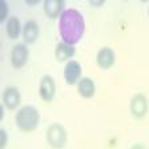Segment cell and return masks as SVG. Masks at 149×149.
Listing matches in <instances>:
<instances>
[{
    "instance_id": "obj_1",
    "label": "cell",
    "mask_w": 149,
    "mask_h": 149,
    "mask_svg": "<svg viewBox=\"0 0 149 149\" xmlns=\"http://www.w3.org/2000/svg\"><path fill=\"white\" fill-rule=\"evenodd\" d=\"M85 32V19L76 8H65L59 17V33L61 41L76 45Z\"/></svg>"
},
{
    "instance_id": "obj_2",
    "label": "cell",
    "mask_w": 149,
    "mask_h": 149,
    "mask_svg": "<svg viewBox=\"0 0 149 149\" xmlns=\"http://www.w3.org/2000/svg\"><path fill=\"white\" fill-rule=\"evenodd\" d=\"M15 123L22 132H33L40 123V113L33 105H24L19 108L15 115Z\"/></svg>"
},
{
    "instance_id": "obj_3",
    "label": "cell",
    "mask_w": 149,
    "mask_h": 149,
    "mask_svg": "<svg viewBox=\"0 0 149 149\" xmlns=\"http://www.w3.org/2000/svg\"><path fill=\"white\" fill-rule=\"evenodd\" d=\"M45 137L49 146L53 149H63L68 143V132L60 123H53L47 128Z\"/></svg>"
},
{
    "instance_id": "obj_4",
    "label": "cell",
    "mask_w": 149,
    "mask_h": 149,
    "mask_svg": "<svg viewBox=\"0 0 149 149\" xmlns=\"http://www.w3.org/2000/svg\"><path fill=\"white\" fill-rule=\"evenodd\" d=\"M1 100H3V105L8 111H16V109H19L20 102H22L20 91L13 85H8L4 88L3 93H1Z\"/></svg>"
},
{
    "instance_id": "obj_5",
    "label": "cell",
    "mask_w": 149,
    "mask_h": 149,
    "mask_svg": "<svg viewBox=\"0 0 149 149\" xmlns=\"http://www.w3.org/2000/svg\"><path fill=\"white\" fill-rule=\"evenodd\" d=\"M28 56H29L28 47L23 43H19V44H15V45L12 47L11 55H9V60H11V64H12L13 68L20 69L27 64Z\"/></svg>"
},
{
    "instance_id": "obj_6",
    "label": "cell",
    "mask_w": 149,
    "mask_h": 149,
    "mask_svg": "<svg viewBox=\"0 0 149 149\" xmlns=\"http://www.w3.org/2000/svg\"><path fill=\"white\" fill-rule=\"evenodd\" d=\"M129 109L132 116L136 118H143L144 116L148 113V99L144 93H136L132 96L129 102Z\"/></svg>"
},
{
    "instance_id": "obj_7",
    "label": "cell",
    "mask_w": 149,
    "mask_h": 149,
    "mask_svg": "<svg viewBox=\"0 0 149 149\" xmlns=\"http://www.w3.org/2000/svg\"><path fill=\"white\" fill-rule=\"evenodd\" d=\"M39 96L43 101L51 102L56 96V81L52 76H43L39 84Z\"/></svg>"
},
{
    "instance_id": "obj_8",
    "label": "cell",
    "mask_w": 149,
    "mask_h": 149,
    "mask_svg": "<svg viewBox=\"0 0 149 149\" xmlns=\"http://www.w3.org/2000/svg\"><path fill=\"white\" fill-rule=\"evenodd\" d=\"M81 79V65L77 60H69L64 67V80L69 85H77Z\"/></svg>"
},
{
    "instance_id": "obj_9",
    "label": "cell",
    "mask_w": 149,
    "mask_h": 149,
    "mask_svg": "<svg viewBox=\"0 0 149 149\" xmlns=\"http://www.w3.org/2000/svg\"><path fill=\"white\" fill-rule=\"evenodd\" d=\"M116 61V53L111 47H102L100 48L96 55V64L101 69H109L113 67Z\"/></svg>"
},
{
    "instance_id": "obj_10",
    "label": "cell",
    "mask_w": 149,
    "mask_h": 149,
    "mask_svg": "<svg viewBox=\"0 0 149 149\" xmlns=\"http://www.w3.org/2000/svg\"><path fill=\"white\" fill-rule=\"evenodd\" d=\"M39 24L35 19H28L27 22L23 24V31H22V36L24 39L25 44H35L39 37Z\"/></svg>"
},
{
    "instance_id": "obj_11",
    "label": "cell",
    "mask_w": 149,
    "mask_h": 149,
    "mask_svg": "<svg viewBox=\"0 0 149 149\" xmlns=\"http://www.w3.org/2000/svg\"><path fill=\"white\" fill-rule=\"evenodd\" d=\"M44 13L47 15V17L49 19H56L60 17L65 9V1L64 0H45L43 3Z\"/></svg>"
},
{
    "instance_id": "obj_12",
    "label": "cell",
    "mask_w": 149,
    "mask_h": 149,
    "mask_svg": "<svg viewBox=\"0 0 149 149\" xmlns=\"http://www.w3.org/2000/svg\"><path fill=\"white\" fill-rule=\"evenodd\" d=\"M77 92L83 99H92L96 93V84L91 77H81L77 83Z\"/></svg>"
},
{
    "instance_id": "obj_13",
    "label": "cell",
    "mask_w": 149,
    "mask_h": 149,
    "mask_svg": "<svg viewBox=\"0 0 149 149\" xmlns=\"http://www.w3.org/2000/svg\"><path fill=\"white\" fill-rule=\"evenodd\" d=\"M74 53H76V47L71 45V44H67V43H64V41L57 43V45H56V48H55V56L59 61L68 63L69 60H72Z\"/></svg>"
},
{
    "instance_id": "obj_14",
    "label": "cell",
    "mask_w": 149,
    "mask_h": 149,
    "mask_svg": "<svg viewBox=\"0 0 149 149\" xmlns=\"http://www.w3.org/2000/svg\"><path fill=\"white\" fill-rule=\"evenodd\" d=\"M23 27H22V22L17 16H9L6 22V32L8 39L11 40H16L20 35H22Z\"/></svg>"
},
{
    "instance_id": "obj_15",
    "label": "cell",
    "mask_w": 149,
    "mask_h": 149,
    "mask_svg": "<svg viewBox=\"0 0 149 149\" xmlns=\"http://www.w3.org/2000/svg\"><path fill=\"white\" fill-rule=\"evenodd\" d=\"M0 136H1V143H0V149H4L7 146V143H8V133L7 130L4 129H0Z\"/></svg>"
},
{
    "instance_id": "obj_16",
    "label": "cell",
    "mask_w": 149,
    "mask_h": 149,
    "mask_svg": "<svg viewBox=\"0 0 149 149\" xmlns=\"http://www.w3.org/2000/svg\"><path fill=\"white\" fill-rule=\"evenodd\" d=\"M1 6H3V13H1L0 20H1V22H7V19L9 17L8 16V4H7V1H3Z\"/></svg>"
},
{
    "instance_id": "obj_17",
    "label": "cell",
    "mask_w": 149,
    "mask_h": 149,
    "mask_svg": "<svg viewBox=\"0 0 149 149\" xmlns=\"http://www.w3.org/2000/svg\"><path fill=\"white\" fill-rule=\"evenodd\" d=\"M130 149H146V146L144 144H140V143H136L133 145L130 146Z\"/></svg>"
},
{
    "instance_id": "obj_18",
    "label": "cell",
    "mask_w": 149,
    "mask_h": 149,
    "mask_svg": "<svg viewBox=\"0 0 149 149\" xmlns=\"http://www.w3.org/2000/svg\"><path fill=\"white\" fill-rule=\"evenodd\" d=\"M148 15H149V8H148Z\"/></svg>"
}]
</instances>
